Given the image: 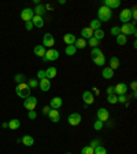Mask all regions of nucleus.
<instances>
[{
	"label": "nucleus",
	"instance_id": "1",
	"mask_svg": "<svg viewBox=\"0 0 137 154\" xmlns=\"http://www.w3.org/2000/svg\"><path fill=\"white\" fill-rule=\"evenodd\" d=\"M97 17H99V21H100V22H107V21H110L111 17H113V11H111L108 7L101 6L100 8L97 10Z\"/></svg>",
	"mask_w": 137,
	"mask_h": 154
},
{
	"label": "nucleus",
	"instance_id": "2",
	"mask_svg": "<svg viewBox=\"0 0 137 154\" xmlns=\"http://www.w3.org/2000/svg\"><path fill=\"white\" fill-rule=\"evenodd\" d=\"M15 92H17V95L19 98H23V99H26L27 96H30V88H29V85H27L26 83L18 84L17 88H15Z\"/></svg>",
	"mask_w": 137,
	"mask_h": 154
},
{
	"label": "nucleus",
	"instance_id": "3",
	"mask_svg": "<svg viewBox=\"0 0 137 154\" xmlns=\"http://www.w3.org/2000/svg\"><path fill=\"white\" fill-rule=\"evenodd\" d=\"M121 29V35L123 36H129V35H133V36H136L137 32H136V28L133 23H123L122 26L119 28Z\"/></svg>",
	"mask_w": 137,
	"mask_h": 154
},
{
	"label": "nucleus",
	"instance_id": "4",
	"mask_svg": "<svg viewBox=\"0 0 137 154\" xmlns=\"http://www.w3.org/2000/svg\"><path fill=\"white\" fill-rule=\"evenodd\" d=\"M59 58V51L54 50V48H50L48 51H45V55H44V61L48 62V61H56V59Z\"/></svg>",
	"mask_w": 137,
	"mask_h": 154
},
{
	"label": "nucleus",
	"instance_id": "5",
	"mask_svg": "<svg viewBox=\"0 0 137 154\" xmlns=\"http://www.w3.org/2000/svg\"><path fill=\"white\" fill-rule=\"evenodd\" d=\"M23 106H25V109L27 110H34L37 106V99L36 96H27L25 102H23Z\"/></svg>",
	"mask_w": 137,
	"mask_h": 154
},
{
	"label": "nucleus",
	"instance_id": "6",
	"mask_svg": "<svg viewBox=\"0 0 137 154\" xmlns=\"http://www.w3.org/2000/svg\"><path fill=\"white\" fill-rule=\"evenodd\" d=\"M119 19H121V22H123V23H129L130 19H132V10H129V8L122 10L121 14H119Z\"/></svg>",
	"mask_w": 137,
	"mask_h": 154
},
{
	"label": "nucleus",
	"instance_id": "7",
	"mask_svg": "<svg viewBox=\"0 0 137 154\" xmlns=\"http://www.w3.org/2000/svg\"><path fill=\"white\" fill-rule=\"evenodd\" d=\"M34 17V11L32 8H23L22 13H21V18L25 21V22H30Z\"/></svg>",
	"mask_w": 137,
	"mask_h": 154
},
{
	"label": "nucleus",
	"instance_id": "8",
	"mask_svg": "<svg viewBox=\"0 0 137 154\" xmlns=\"http://www.w3.org/2000/svg\"><path fill=\"white\" fill-rule=\"evenodd\" d=\"M126 92H128V85L125 83H119V84H117L114 87V94H117V96L126 95Z\"/></svg>",
	"mask_w": 137,
	"mask_h": 154
},
{
	"label": "nucleus",
	"instance_id": "9",
	"mask_svg": "<svg viewBox=\"0 0 137 154\" xmlns=\"http://www.w3.org/2000/svg\"><path fill=\"white\" fill-rule=\"evenodd\" d=\"M43 45L44 47H50V48H52L55 45V39L51 33H45L44 35V37H43Z\"/></svg>",
	"mask_w": 137,
	"mask_h": 154
},
{
	"label": "nucleus",
	"instance_id": "10",
	"mask_svg": "<svg viewBox=\"0 0 137 154\" xmlns=\"http://www.w3.org/2000/svg\"><path fill=\"white\" fill-rule=\"evenodd\" d=\"M67 121H68L70 125L75 127V125H78V124L81 122V114H80V113H71L67 117Z\"/></svg>",
	"mask_w": 137,
	"mask_h": 154
},
{
	"label": "nucleus",
	"instance_id": "11",
	"mask_svg": "<svg viewBox=\"0 0 137 154\" xmlns=\"http://www.w3.org/2000/svg\"><path fill=\"white\" fill-rule=\"evenodd\" d=\"M96 116H97V120H99V121L104 122V121H107V120H108L110 113H108V110H107V109H104V107H101V109H99V110H97V113H96Z\"/></svg>",
	"mask_w": 137,
	"mask_h": 154
},
{
	"label": "nucleus",
	"instance_id": "12",
	"mask_svg": "<svg viewBox=\"0 0 137 154\" xmlns=\"http://www.w3.org/2000/svg\"><path fill=\"white\" fill-rule=\"evenodd\" d=\"M62 105H63V100H62V98H59V96H55V98H52L50 102V107L51 109H55L58 110L62 107Z\"/></svg>",
	"mask_w": 137,
	"mask_h": 154
},
{
	"label": "nucleus",
	"instance_id": "13",
	"mask_svg": "<svg viewBox=\"0 0 137 154\" xmlns=\"http://www.w3.org/2000/svg\"><path fill=\"white\" fill-rule=\"evenodd\" d=\"M82 99H84V103L85 105H92L93 100H95V96H93V94H92L91 91H84Z\"/></svg>",
	"mask_w": 137,
	"mask_h": 154
},
{
	"label": "nucleus",
	"instance_id": "14",
	"mask_svg": "<svg viewBox=\"0 0 137 154\" xmlns=\"http://www.w3.org/2000/svg\"><path fill=\"white\" fill-rule=\"evenodd\" d=\"M103 6L108 7L110 10L118 8L119 6H121V1H119V0H104V1H103Z\"/></svg>",
	"mask_w": 137,
	"mask_h": 154
},
{
	"label": "nucleus",
	"instance_id": "15",
	"mask_svg": "<svg viewBox=\"0 0 137 154\" xmlns=\"http://www.w3.org/2000/svg\"><path fill=\"white\" fill-rule=\"evenodd\" d=\"M38 87L41 88V91L47 92V91H50V88H51V81L48 78H41L40 81H38Z\"/></svg>",
	"mask_w": 137,
	"mask_h": 154
},
{
	"label": "nucleus",
	"instance_id": "16",
	"mask_svg": "<svg viewBox=\"0 0 137 154\" xmlns=\"http://www.w3.org/2000/svg\"><path fill=\"white\" fill-rule=\"evenodd\" d=\"M48 117L52 120V122H59L60 121V114H59V110H55V109H51L48 112Z\"/></svg>",
	"mask_w": 137,
	"mask_h": 154
},
{
	"label": "nucleus",
	"instance_id": "17",
	"mask_svg": "<svg viewBox=\"0 0 137 154\" xmlns=\"http://www.w3.org/2000/svg\"><path fill=\"white\" fill-rule=\"evenodd\" d=\"M75 40H77V39H75V36H74L73 33H67V35H64L63 36V41L67 45H74Z\"/></svg>",
	"mask_w": 137,
	"mask_h": 154
},
{
	"label": "nucleus",
	"instance_id": "18",
	"mask_svg": "<svg viewBox=\"0 0 137 154\" xmlns=\"http://www.w3.org/2000/svg\"><path fill=\"white\" fill-rule=\"evenodd\" d=\"M44 72H45V78H48V80L56 77V74H58V70H56V68H54V66L48 68L47 70H44Z\"/></svg>",
	"mask_w": 137,
	"mask_h": 154
},
{
	"label": "nucleus",
	"instance_id": "19",
	"mask_svg": "<svg viewBox=\"0 0 137 154\" xmlns=\"http://www.w3.org/2000/svg\"><path fill=\"white\" fill-rule=\"evenodd\" d=\"M32 23H33V26H36V28H43L44 26V19L40 15H34L32 19Z\"/></svg>",
	"mask_w": 137,
	"mask_h": 154
},
{
	"label": "nucleus",
	"instance_id": "20",
	"mask_svg": "<svg viewBox=\"0 0 137 154\" xmlns=\"http://www.w3.org/2000/svg\"><path fill=\"white\" fill-rule=\"evenodd\" d=\"M34 54L37 57H40V58H44V55H45V47L43 44H38L34 47Z\"/></svg>",
	"mask_w": 137,
	"mask_h": 154
},
{
	"label": "nucleus",
	"instance_id": "21",
	"mask_svg": "<svg viewBox=\"0 0 137 154\" xmlns=\"http://www.w3.org/2000/svg\"><path fill=\"white\" fill-rule=\"evenodd\" d=\"M81 36H82L84 40H85V39H91V37H93V30H92L89 26L84 28V29L81 30Z\"/></svg>",
	"mask_w": 137,
	"mask_h": 154
},
{
	"label": "nucleus",
	"instance_id": "22",
	"mask_svg": "<svg viewBox=\"0 0 137 154\" xmlns=\"http://www.w3.org/2000/svg\"><path fill=\"white\" fill-rule=\"evenodd\" d=\"M111 70H115V69L119 68V59L117 57H111L110 58V66H108Z\"/></svg>",
	"mask_w": 137,
	"mask_h": 154
},
{
	"label": "nucleus",
	"instance_id": "23",
	"mask_svg": "<svg viewBox=\"0 0 137 154\" xmlns=\"http://www.w3.org/2000/svg\"><path fill=\"white\" fill-rule=\"evenodd\" d=\"M21 143H23L25 146H33L34 145V139H33L30 135H25L22 139H21Z\"/></svg>",
	"mask_w": 137,
	"mask_h": 154
},
{
	"label": "nucleus",
	"instance_id": "24",
	"mask_svg": "<svg viewBox=\"0 0 137 154\" xmlns=\"http://www.w3.org/2000/svg\"><path fill=\"white\" fill-rule=\"evenodd\" d=\"M101 74H103L104 78L110 80V78H113V77H114V70H111L110 68H104V69H103V72H101Z\"/></svg>",
	"mask_w": 137,
	"mask_h": 154
},
{
	"label": "nucleus",
	"instance_id": "25",
	"mask_svg": "<svg viewBox=\"0 0 137 154\" xmlns=\"http://www.w3.org/2000/svg\"><path fill=\"white\" fill-rule=\"evenodd\" d=\"M93 62L96 64V66H104L106 65V57L103 54L99 55V57H96V58L93 59Z\"/></svg>",
	"mask_w": 137,
	"mask_h": 154
},
{
	"label": "nucleus",
	"instance_id": "26",
	"mask_svg": "<svg viewBox=\"0 0 137 154\" xmlns=\"http://www.w3.org/2000/svg\"><path fill=\"white\" fill-rule=\"evenodd\" d=\"M19 127H21V121L17 120V118H13V120L8 122V128H10V129H18Z\"/></svg>",
	"mask_w": 137,
	"mask_h": 154
},
{
	"label": "nucleus",
	"instance_id": "27",
	"mask_svg": "<svg viewBox=\"0 0 137 154\" xmlns=\"http://www.w3.org/2000/svg\"><path fill=\"white\" fill-rule=\"evenodd\" d=\"M33 11H34V15H43V14L45 13V6L44 4H37L36 6V8L33 10Z\"/></svg>",
	"mask_w": 137,
	"mask_h": 154
},
{
	"label": "nucleus",
	"instance_id": "28",
	"mask_svg": "<svg viewBox=\"0 0 137 154\" xmlns=\"http://www.w3.org/2000/svg\"><path fill=\"white\" fill-rule=\"evenodd\" d=\"M101 26V22L99 21V19H93V21H91V29L92 30H97V29H100Z\"/></svg>",
	"mask_w": 137,
	"mask_h": 154
},
{
	"label": "nucleus",
	"instance_id": "29",
	"mask_svg": "<svg viewBox=\"0 0 137 154\" xmlns=\"http://www.w3.org/2000/svg\"><path fill=\"white\" fill-rule=\"evenodd\" d=\"M93 37H95L96 40L100 41L103 37H104V32L101 30V29H97V30H93Z\"/></svg>",
	"mask_w": 137,
	"mask_h": 154
},
{
	"label": "nucleus",
	"instance_id": "30",
	"mask_svg": "<svg viewBox=\"0 0 137 154\" xmlns=\"http://www.w3.org/2000/svg\"><path fill=\"white\" fill-rule=\"evenodd\" d=\"M74 45H75V48H85V45H87V41L84 40V39H77L75 40V43H74Z\"/></svg>",
	"mask_w": 137,
	"mask_h": 154
},
{
	"label": "nucleus",
	"instance_id": "31",
	"mask_svg": "<svg viewBox=\"0 0 137 154\" xmlns=\"http://www.w3.org/2000/svg\"><path fill=\"white\" fill-rule=\"evenodd\" d=\"M64 52H66V55H74L77 52V48H75V45H67Z\"/></svg>",
	"mask_w": 137,
	"mask_h": 154
},
{
	"label": "nucleus",
	"instance_id": "32",
	"mask_svg": "<svg viewBox=\"0 0 137 154\" xmlns=\"http://www.w3.org/2000/svg\"><path fill=\"white\" fill-rule=\"evenodd\" d=\"M117 43H118L119 45H125L128 43V39H126V36H123V35H118V36H117Z\"/></svg>",
	"mask_w": 137,
	"mask_h": 154
},
{
	"label": "nucleus",
	"instance_id": "33",
	"mask_svg": "<svg viewBox=\"0 0 137 154\" xmlns=\"http://www.w3.org/2000/svg\"><path fill=\"white\" fill-rule=\"evenodd\" d=\"M103 52H101V50L99 48V47H95V48H92L91 51V55H92V59H95L96 57H99V55H101Z\"/></svg>",
	"mask_w": 137,
	"mask_h": 154
},
{
	"label": "nucleus",
	"instance_id": "34",
	"mask_svg": "<svg viewBox=\"0 0 137 154\" xmlns=\"http://www.w3.org/2000/svg\"><path fill=\"white\" fill-rule=\"evenodd\" d=\"M107 100H108V103L115 105V103H118V96L115 95V94H113V95H108V96H107Z\"/></svg>",
	"mask_w": 137,
	"mask_h": 154
},
{
	"label": "nucleus",
	"instance_id": "35",
	"mask_svg": "<svg viewBox=\"0 0 137 154\" xmlns=\"http://www.w3.org/2000/svg\"><path fill=\"white\" fill-rule=\"evenodd\" d=\"M93 154H107V150L103 146H97L95 150H93Z\"/></svg>",
	"mask_w": 137,
	"mask_h": 154
},
{
	"label": "nucleus",
	"instance_id": "36",
	"mask_svg": "<svg viewBox=\"0 0 137 154\" xmlns=\"http://www.w3.org/2000/svg\"><path fill=\"white\" fill-rule=\"evenodd\" d=\"M27 85H29L30 90H32V88H37V87H38V81H37L36 78H30V80L27 81Z\"/></svg>",
	"mask_w": 137,
	"mask_h": 154
},
{
	"label": "nucleus",
	"instance_id": "37",
	"mask_svg": "<svg viewBox=\"0 0 137 154\" xmlns=\"http://www.w3.org/2000/svg\"><path fill=\"white\" fill-rule=\"evenodd\" d=\"M15 81L18 83V84H22V83H25V74H22V73H18V74L15 76Z\"/></svg>",
	"mask_w": 137,
	"mask_h": 154
},
{
	"label": "nucleus",
	"instance_id": "38",
	"mask_svg": "<svg viewBox=\"0 0 137 154\" xmlns=\"http://www.w3.org/2000/svg\"><path fill=\"white\" fill-rule=\"evenodd\" d=\"M81 154H93V149L91 146H85V147H82Z\"/></svg>",
	"mask_w": 137,
	"mask_h": 154
},
{
	"label": "nucleus",
	"instance_id": "39",
	"mask_svg": "<svg viewBox=\"0 0 137 154\" xmlns=\"http://www.w3.org/2000/svg\"><path fill=\"white\" fill-rule=\"evenodd\" d=\"M99 43H100V41L96 40L95 37H91V39H89V45H91L92 48H95V47H99Z\"/></svg>",
	"mask_w": 137,
	"mask_h": 154
},
{
	"label": "nucleus",
	"instance_id": "40",
	"mask_svg": "<svg viewBox=\"0 0 137 154\" xmlns=\"http://www.w3.org/2000/svg\"><path fill=\"white\" fill-rule=\"evenodd\" d=\"M110 32H111L113 36H118V35H121V29H119V26H113Z\"/></svg>",
	"mask_w": 137,
	"mask_h": 154
},
{
	"label": "nucleus",
	"instance_id": "41",
	"mask_svg": "<svg viewBox=\"0 0 137 154\" xmlns=\"http://www.w3.org/2000/svg\"><path fill=\"white\" fill-rule=\"evenodd\" d=\"M93 128H95L96 131H100L101 128H103V122L99 121V120H97V121H95V124H93Z\"/></svg>",
	"mask_w": 137,
	"mask_h": 154
},
{
	"label": "nucleus",
	"instance_id": "42",
	"mask_svg": "<svg viewBox=\"0 0 137 154\" xmlns=\"http://www.w3.org/2000/svg\"><path fill=\"white\" fill-rule=\"evenodd\" d=\"M128 99H129V98L126 95H119L118 96V102H119V103H128Z\"/></svg>",
	"mask_w": 137,
	"mask_h": 154
},
{
	"label": "nucleus",
	"instance_id": "43",
	"mask_svg": "<svg viewBox=\"0 0 137 154\" xmlns=\"http://www.w3.org/2000/svg\"><path fill=\"white\" fill-rule=\"evenodd\" d=\"M27 117L30 118V120H34V118L37 117V113L34 112V110H29V113H27Z\"/></svg>",
	"mask_w": 137,
	"mask_h": 154
},
{
	"label": "nucleus",
	"instance_id": "44",
	"mask_svg": "<svg viewBox=\"0 0 137 154\" xmlns=\"http://www.w3.org/2000/svg\"><path fill=\"white\" fill-rule=\"evenodd\" d=\"M99 143H100V142L97 141V139H93V141H92V142H91V145H89V146H91L92 149L95 150V149H96V147H97V146H100V145H99Z\"/></svg>",
	"mask_w": 137,
	"mask_h": 154
},
{
	"label": "nucleus",
	"instance_id": "45",
	"mask_svg": "<svg viewBox=\"0 0 137 154\" xmlns=\"http://www.w3.org/2000/svg\"><path fill=\"white\" fill-rule=\"evenodd\" d=\"M37 77H38V78H45V72H44V70H38V72H37Z\"/></svg>",
	"mask_w": 137,
	"mask_h": 154
},
{
	"label": "nucleus",
	"instance_id": "46",
	"mask_svg": "<svg viewBox=\"0 0 137 154\" xmlns=\"http://www.w3.org/2000/svg\"><path fill=\"white\" fill-rule=\"evenodd\" d=\"M114 94V87H107V95H113Z\"/></svg>",
	"mask_w": 137,
	"mask_h": 154
},
{
	"label": "nucleus",
	"instance_id": "47",
	"mask_svg": "<svg viewBox=\"0 0 137 154\" xmlns=\"http://www.w3.org/2000/svg\"><path fill=\"white\" fill-rule=\"evenodd\" d=\"M33 29V23H32V21L30 22H26V30H32Z\"/></svg>",
	"mask_w": 137,
	"mask_h": 154
},
{
	"label": "nucleus",
	"instance_id": "48",
	"mask_svg": "<svg viewBox=\"0 0 137 154\" xmlns=\"http://www.w3.org/2000/svg\"><path fill=\"white\" fill-rule=\"evenodd\" d=\"M130 88H132L133 91H136L137 90V83L136 81H132V84H130Z\"/></svg>",
	"mask_w": 137,
	"mask_h": 154
},
{
	"label": "nucleus",
	"instance_id": "49",
	"mask_svg": "<svg viewBox=\"0 0 137 154\" xmlns=\"http://www.w3.org/2000/svg\"><path fill=\"white\" fill-rule=\"evenodd\" d=\"M50 110H51V107H50V106H45V107H44V109H43V113L48 114V112H50Z\"/></svg>",
	"mask_w": 137,
	"mask_h": 154
},
{
	"label": "nucleus",
	"instance_id": "50",
	"mask_svg": "<svg viewBox=\"0 0 137 154\" xmlns=\"http://www.w3.org/2000/svg\"><path fill=\"white\" fill-rule=\"evenodd\" d=\"M93 92H96V95H99V90H97V87H93Z\"/></svg>",
	"mask_w": 137,
	"mask_h": 154
},
{
	"label": "nucleus",
	"instance_id": "51",
	"mask_svg": "<svg viewBox=\"0 0 137 154\" xmlns=\"http://www.w3.org/2000/svg\"><path fill=\"white\" fill-rule=\"evenodd\" d=\"M45 10H52V6H51V4H45Z\"/></svg>",
	"mask_w": 137,
	"mask_h": 154
},
{
	"label": "nucleus",
	"instance_id": "52",
	"mask_svg": "<svg viewBox=\"0 0 137 154\" xmlns=\"http://www.w3.org/2000/svg\"><path fill=\"white\" fill-rule=\"evenodd\" d=\"M1 127H3V128H7V127H8V124H7V122H3V125H1Z\"/></svg>",
	"mask_w": 137,
	"mask_h": 154
},
{
	"label": "nucleus",
	"instance_id": "53",
	"mask_svg": "<svg viewBox=\"0 0 137 154\" xmlns=\"http://www.w3.org/2000/svg\"><path fill=\"white\" fill-rule=\"evenodd\" d=\"M66 154H71V153H66Z\"/></svg>",
	"mask_w": 137,
	"mask_h": 154
}]
</instances>
